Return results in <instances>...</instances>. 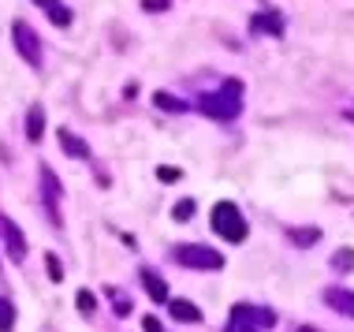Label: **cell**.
Returning a JSON list of instances; mask_svg holds the SVG:
<instances>
[{
    "instance_id": "1",
    "label": "cell",
    "mask_w": 354,
    "mask_h": 332,
    "mask_svg": "<svg viewBox=\"0 0 354 332\" xmlns=\"http://www.w3.org/2000/svg\"><path fill=\"white\" fill-rule=\"evenodd\" d=\"M202 112L213 120H235L243 112V82L239 79H227L216 93H205L202 98Z\"/></svg>"
},
{
    "instance_id": "2",
    "label": "cell",
    "mask_w": 354,
    "mask_h": 332,
    "mask_svg": "<svg viewBox=\"0 0 354 332\" xmlns=\"http://www.w3.org/2000/svg\"><path fill=\"white\" fill-rule=\"evenodd\" d=\"M272 325H276L272 310L250 306V302H239V306H232V321H227L224 332H261V329H272Z\"/></svg>"
},
{
    "instance_id": "3",
    "label": "cell",
    "mask_w": 354,
    "mask_h": 332,
    "mask_svg": "<svg viewBox=\"0 0 354 332\" xmlns=\"http://www.w3.org/2000/svg\"><path fill=\"white\" fill-rule=\"evenodd\" d=\"M213 228H216L220 239H227V243L246 239V221H243V213H239L235 202H216L213 205Z\"/></svg>"
},
{
    "instance_id": "4",
    "label": "cell",
    "mask_w": 354,
    "mask_h": 332,
    "mask_svg": "<svg viewBox=\"0 0 354 332\" xmlns=\"http://www.w3.org/2000/svg\"><path fill=\"white\" fill-rule=\"evenodd\" d=\"M176 261L187 265V269H220L224 265V258H220L213 246H198V243L176 246Z\"/></svg>"
},
{
    "instance_id": "5",
    "label": "cell",
    "mask_w": 354,
    "mask_h": 332,
    "mask_svg": "<svg viewBox=\"0 0 354 332\" xmlns=\"http://www.w3.org/2000/svg\"><path fill=\"white\" fill-rule=\"evenodd\" d=\"M15 49H19V56H23L30 68H41V42H37V34L30 30L26 23H15Z\"/></svg>"
},
{
    "instance_id": "6",
    "label": "cell",
    "mask_w": 354,
    "mask_h": 332,
    "mask_svg": "<svg viewBox=\"0 0 354 332\" xmlns=\"http://www.w3.org/2000/svg\"><path fill=\"white\" fill-rule=\"evenodd\" d=\"M0 235L8 239V254H12L15 261H23V254H26V239H23V232L15 228V221H8L4 213H0Z\"/></svg>"
},
{
    "instance_id": "7",
    "label": "cell",
    "mask_w": 354,
    "mask_h": 332,
    "mask_svg": "<svg viewBox=\"0 0 354 332\" xmlns=\"http://www.w3.org/2000/svg\"><path fill=\"white\" fill-rule=\"evenodd\" d=\"M41 187H45V202H49V213H53V221L56 224H60V205H56V202H60V183H56V176H53V168H45L41 165Z\"/></svg>"
},
{
    "instance_id": "8",
    "label": "cell",
    "mask_w": 354,
    "mask_h": 332,
    "mask_svg": "<svg viewBox=\"0 0 354 332\" xmlns=\"http://www.w3.org/2000/svg\"><path fill=\"white\" fill-rule=\"evenodd\" d=\"M324 302H328L332 310H339V314L354 317V291H347V288H328V291H324Z\"/></svg>"
},
{
    "instance_id": "9",
    "label": "cell",
    "mask_w": 354,
    "mask_h": 332,
    "mask_svg": "<svg viewBox=\"0 0 354 332\" xmlns=\"http://www.w3.org/2000/svg\"><path fill=\"white\" fill-rule=\"evenodd\" d=\"M254 30H257V34L280 37V34H283V15H280V12H257V15H254Z\"/></svg>"
},
{
    "instance_id": "10",
    "label": "cell",
    "mask_w": 354,
    "mask_h": 332,
    "mask_svg": "<svg viewBox=\"0 0 354 332\" xmlns=\"http://www.w3.org/2000/svg\"><path fill=\"white\" fill-rule=\"evenodd\" d=\"M168 310H171V317H176V321H187V325L202 321V310H198L194 302H187V299H168Z\"/></svg>"
},
{
    "instance_id": "11",
    "label": "cell",
    "mask_w": 354,
    "mask_h": 332,
    "mask_svg": "<svg viewBox=\"0 0 354 332\" xmlns=\"http://www.w3.org/2000/svg\"><path fill=\"white\" fill-rule=\"evenodd\" d=\"M142 284H146V291H149L153 302H168V284L160 280L153 269H142Z\"/></svg>"
},
{
    "instance_id": "12",
    "label": "cell",
    "mask_w": 354,
    "mask_h": 332,
    "mask_svg": "<svg viewBox=\"0 0 354 332\" xmlns=\"http://www.w3.org/2000/svg\"><path fill=\"white\" fill-rule=\"evenodd\" d=\"M60 146H64V154H68V157H90V146H86V142H79V135H75V131H68V127L60 131Z\"/></svg>"
},
{
    "instance_id": "13",
    "label": "cell",
    "mask_w": 354,
    "mask_h": 332,
    "mask_svg": "<svg viewBox=\"0 0 354 332\" xmlns=\"http://www.w3.org/2000/svg\"><path fill=\"white\" fill-rule=\"evenodd\" d=\"M41 135H45V112L34 105L30 116H26V138H30V142H41Z\"/></svg>"
},
{
    "instance_id": "14",
    "label": "cell",
    "mask_w": 354,
    "mask_h": 332,
    "mask_svg": "<svg viewBox=\"0 0 354 332\" xmlns=\"http://www.w3.org/2000/svg\"><path fill=\"white\" fill-rule=\"evenodd\" d=\"M153 105L157 109H165V112H187V101L183 98H171V93H153Z\"/></svg>"
},
{
    "instance_id": "15",
    "label": "cell",
    "mask_w": 354,
    "mask_h": 332,
    "mask_svg": "<svg viewBox=\"0 0 354 332\" xmlns=\"http://www.w3.org/2000/svg\"><path fill=\"white\" fill-rule=\"evenodd\" d=\"M15 329V306L8 299H0V332H12Z\"/></svg>"
},
{
    "instance_id": "16",
    "label": "cell",
    "mask_w": 354,
    "mask_h": 332,
    "mask_svg": "<svg viewBox=\"0 0 354 332\" xmlns=\"http://www.w3.org/2000/svg\"><path fill=\"white\" fill-rule=\"evenodd\" d=\"M317 239H321V232H317V228H302V232L295 228V232H291V243H299V246H313Z\"/></svg>"
},
{
    "instance_id": "17",
    "label": "cell",
    "mask_w": 354,
    "mask_h": 332,
    "mask_svg": "<svg viewBox=\"0 0 354 332\" xmlns=\"http://www.w3.org/2000/svg\"><path fill=\"white\" fill-rule=\"evenodd\" d=\"M332 265H336L339 273H354V250H351V246H343V250H336V258H332Z\"/></svg>"
},
{
    "instance_id": "18",
    "label": "cell",
    "mask_w": 354,
    "mask_h": 332,
    "mask_svg": "<svg viewBox=\"0 0 354 332\" xmlns=\"http://www.w3.org/2000/svg\"><path fill=\"white\" fill-rule=\"evenodd\" d=\"M45 269H49V280H56V284L64 280V265H60L56 254H45Z\"/></svg>"
},
{
    "instance_id": "19",
    "label": "cell",
    "mask_w": 354,
    "mask_h": 332,
    "mask_svg": "<svg viewBox=\"0 0 354 332\" xmlns=\"http://www.w3.org/2000/svg\"><path fill=\"white\" fill-rule=\"evenodd\" d=\"M75 306H79V310H82V314H86V317H90V314H93V310H97V299H93V295H90V291H79V299H75Z\"/></svg>"
},
{
    "instance_id": "20",
    "label": "cell",
    "mask_w": 354,
    "mask_h": 332,
    "mask_svg": "<svg viewBox=\"0 0 354 332\" xmlns=\"http://www.w3.org/2000/svg\"><path fill=\"white\" fill-rule=\"evenodd\" d=\"M49 15H53V23H56V26H71V12H68V8L56 4V8H49Z\"/></svg>"
},
{
    "instance_id": "21",
    "label": "cell",
    "mask_w": 354,
    "mask_h": 332,
    "mask_svg": "<svg viewBox=\"0 0 354 332\" xmlns=\"http://www.w3.org/2000/svg\"><path fill=\"white\" fill-rule=\"evenodd\" d=\"M171 216H176V221H190V216H194V202H190V198H187V202H179L176 210H171Z\"/></svg>"
},
{
    "instance_id": "22",
    "label": "cell",
    "mask_w": 354,
    "mask_h": 332,
    "mask_svg": "<svg viewBox=\"0 0 354 332\" xmlns=\"http://www.w3.org/2000/svg\"><path fill=\"white\" fill-rule=\"evenodd\" d=\"M112 310H116V314H131V299H127V295H116V291H112Z\"/></svg>"
},
{
    "instance_id": "23",
    "label": "cell",
    "mask_w": 354,
    "mask_h": 332,
    "mask_svg": "<svg viewBox=\"0 0 354 332\" xmlns=\"http://www.w3.org/2000/svg\"><path fill=\"white\" fill-rule=\"evenodd\" d=\"M157 176H160V183H176V179L183 176V172H179V168H171V165H160Z\"/></svg>"
},
{
    "instance_id": "24",
    "label": "cell",
    "mask_w": 354,
    "mask_h": 332,
    "mask_svg": "<svg viewBox=\"0 0 354 332\" xmlns=\"http://www.w3.org/2000/svg\"><path fill=\"white\" fill-rule=\"evenodd\" d=\"M142 329H146V332H165V329H160V321H157V317H142Z\"/></svg>"
},
{
    "instance_id": "25",
    "label": "cell",
    "mask_w": 354,
    "mask_h": 332,
    "mask_svg": "<svg viewBox=\"0 0 354 332\" xmlns=\"http://www.w3.org/2000/svg\"><path fill=\"white\" fill-rule=\"evenodd\" d=\"M142 8L146 12H165V0H142Z\"/></svg>"
},
{
    "instance_id": "26",
    "label": "cell",
    "mask_w": 354,
    "mask_h": 332,
    "mask_svg": "<svg viewBox=\"0 0 354 332\" xmlns=\"http://www.w3.org/2000/svg\"><path fill=\"white\" fill-rule=\"evenodd\" d=\"M34 4H41V8H56L60 0H34Z\"/></svg>"
},
{
    "instance_id": "27",
    "label": "cell",
    "mask_w": 354,
    "mask_h": 332,
    "mask_svg": "<svg viewBox=\"0 0 354 332\" xmlns=\"http://www.w3.org/2000/svg\"><path fill=\"white\" fill-rule=\"evenodd\" d=\"M299 332H317V329H299Z\"/></svg>"
}]
</instances>
